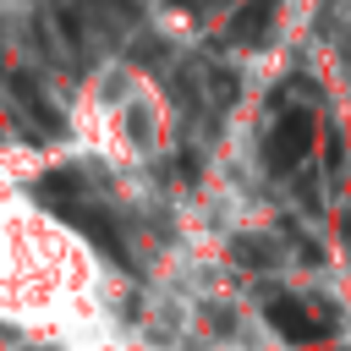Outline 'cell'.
Returning a JSON list of instances; mask_svg holds the SVG:
<instances>
[{
  "label": "cell",
  "instance_id": "1",
  "mask_svg": "<svg viewBox=\"0 0 351 351\" xmlns=\"http://www.w3.org/2000/svg\"><path fill=\"white\" fill-rule=\"evenodd\" d=\"M263 154H269V170H296V165L313 154V110H307V104H302V110H285V115L274 121Z\"/></svg>",
  "mask_w": 351,
  "mask_h": 351
},
{
  "label": "cell",
  "instance_id": "2",
  "mask_svg": "<svg viewBox=\"0 0 351 351\" xmlns=\"http://www.w3.org/2000/svg\"><path fill=\"white\" fill-rule=\"evenodd\" d=\"M269 324H274L291 346H313V340L329 335V313H324V307H307V302H296V296H274V302H269Z\"/></svg>",
  "mask_w": 351,
  "mask_h": 351
},
{
  "label": "cell",
  "instance_id": "3",
  "mask_svg": "<svg viewBox=\"0 0 351 351\" xmlns=\"http://www.w3.org/2000/svg\"><path fill=\"white\" fill-rule=\"evenodd\" d=\"M60 214H66V219H71V225H77V230H82V236L104 252V258H126V252H121V230H115V219H110L104 208H93V203H88V208L60 203Z\"/></svg>",
  "mask_w": 351,
  "mask_h": 351
},
{
  "label": "cell",
  "instance_id": "4",
  "mask_svg": "<svg viewBox=\"0 0 351 351\" xmlns=\"http://www.w3.org/2000/svg\"><path fill=\"white\" fill-rule=\"evenodd\" d=\"M274 16H280V0H247L236 16H230V27H225V38L230 44H263L269 38V27H274Z\"/></svg>",
  "mask_w": 351,
  "mask_h": 351
},
{
  "label": "cell",
  "instance_id": "5",
  "mask_svg": "<svg viewBox=\"0 0 351 351\" xmlns=\"http://www.w3.org/2000/svg\"><path fill=\"white\" fill-rule=\"evenodd\" d=\"M5 82H11V93H16V104H22V110H27V115H38V121H44V126H49V132H60V115H49V99H44V93H38V82H33V77H27V71H11V77H5Z\"/></svg>",
  "mask_w": 351,
  "mask_h": 351
},
{
  "label": "cell",
  "instance_id": "6",
  "mask_svg": "<svg viewBox=\"0 0 351 351\" xmlns=\"http://www.w3.org/2000/svg\"><path fill=\"white\" fill-rule=\"evenodd\" d=\"M77 186H82V181H77V170H44L33 192H38V203L60 208V203H71V197H77Z\"/></svg>",
  "mask_w": 351,
  "mask_h": 351
},
{
  "label": "cell",
  "instance_id": "7",
  "mask_svg": "<svg viewBox=\"0 0 351 351\" xmlns=\"http://www.w3.org/2000/svg\"><path fill=\"white\" fill-rule=\"evenodd\" d=\"M55 22H60V38H66L71 49H82V38H88V22H82V11H77L71 0H55Z\"/></svg>",
  "mask_w": 351,
  "mask_h": 351
},
{
  "label": "cell",
  "instance_id": "8",
  "mask_svg": "<svg viewBox=\"0 0 351 351\" xmlns=\"http://www.w3.org/2000/svg\"><path fill=\"white\" fill-rule=\"evenodd\" d=\"M269 258H274V252H269V247H258L252 236H241V241H236V263H247V269H263Z\"/></svg>",
  "mask_w": 351,
  "mask_h": 351
},
{
  "label": "cell",
  "instance_id": "9",
  "mask_svg": "<svg viewBox=\"0 0 351 351\" xmlns=\"http://www.w3.org/2000/svg\"><path fill=\"white\" fill-rule=\"evenodd\" d=\"M181 5H192V0H181Z\"/></svg>",
  "mask_w": 351,
  "mask_h": 351
}]
</instances>
